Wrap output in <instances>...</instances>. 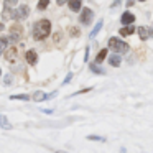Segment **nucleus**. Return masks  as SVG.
<instances>
[{
    "label": "nucleus",
    "instance_id": "obj_1",
    "mask_svg": "<svg viewBox=\"0 0 153 153\" xmlns=\"http://www.w3.org/2000/svg\"><path fill=\"white\" fill-rule=\"evenodd\" d=\"M51 33V22L50 20H38L33 25V38L36 41H43Z\"/></svg>",
    "mask_w": 153,
    "mask_h": 153
},
{
    "label": "nucleus",
    "instance_id": "obj_2",
    "mask_svg": "<svg viewBox=\"0 0 153 153\" xmlns=\"http://www.w3.org/2000/svg\"><path fill=\"white\" fill-rule=\"evenodd\" d=\"M109 48L117 54H123V53H127V51L130 50L128 43H125L123 40H119L117 36H112L109 40Z\"/></svg>",
    "mask_w": 153,
    "mask_h": 153
},
{
    "label": "nucleus",
    "instance_id": "obj_3",
    "mask_svg": "<svg viewBox=\"0 0 153 153\" xmlns=\"http://www.w3.org/2000/svg\"><path fill=\"white\" fill-rule=\"evenodd\" d=\"M92 17H94V13H92L91 8H82V10H81V15H79V22L82 25H89L91 22H92Z\"/></svg>",
    "mask_w": 153,
    "mask_h": 153
},
{
    "label": "nucleus",
    "instance_id": "obj_4",
    "mask_svg": "<svg viewBox=\"0 0 153 153\" xmlns=\"http://www.w3.org/2000/svg\"><path fill=\"white\" fill-rule=\"evenodd\" d=\"M22 35H23V28H22L20 25H13V27L10 28V40L13 41V43L20 41Z\"/></svg>",
    "mask_w": 153,
    "mask_h": 153
},
{
    "label": "nucleus",
    "instance_id": "obj_5",
    "mask_svg": "<svg viewBox=\"0 0 153 153\" xmlns=\"http://www.w3.org/2000/svg\"><path fill=\"white\" fill-rule=\"evenodd\" d=\"M28 15H30V7H28V5H20V7L15 10V18H17V20H25Z\"/></svg>",
    "mask_w": 153,
    "mask_h": 153
},
{
    "label": "nucleus",
    "instance_id": "obj_6",
    "mask_svg": "<svg viewBox=\"0 0 153 153\" xmlns=\"http://www.w3.org/2000/svg\"><path fill=\"white\" fill-rule=\"evenodd\" d=\"M137 31H138V36H140V40H148V38H152L153 36V31H152V28H148V27H138L137 28Z\"/></svg>",
    "mask_w": 153,
    "mask_h": 153
},
{
    "label": "nucleus",
    "instance_id": "obj_7",
    "mask_svg": "<svg viewBox=\"0 0 153 153\" xmlns=\"http://www.w3.org/2000/svg\"><path fill=\"white\" fill-rule=\"evenodd\" d=\"M25 59H27V63L30 64V66H35L38 61V56H36V51L35 50H28L27 54H25Z\"/></svg>",
    "mask_w": 153,
    "mask_h": 153
},
{
    "label": "nucleus",
    "instance_id": "obj_8",
    "mask_svg": "<svg viewBox=\"0 0 153 153\" xmlns=\"http://www.w3.org/2000/svg\"><path fill=\"white\" fill-rule=\"evenodd\" d=\"M135 31H137V28L133 27V23H132V25H123L119 30V33L122 35V36H128V35H133Z\"/></svg>",
    "mask_w": 153,
    "mask_h": 153
},
{
    "label": "nucleus",
    "instance_id": "obj_9",
    "mask_svg": "<svg viewBox=\"0 0 153 153\" xmlns=\"http://www.w3.org/2000/svg\"><path fill=\"white\" fill-rule=\"evenodd\" d=\"M120 22H122V25H132L133 22H135V17H133V13H130V12H125V13L120 17Z\"/></svg>",
    "mask_w": 153,
    "mask_h": 153
},
{
    "label": "nucleus",
    "instance_id": "obj_10",
    "mask_svg": "<svg viewBox=\"0 0 153 153\" xmlns=\"http://www.w3.org/2000/svg\"><path fill=\"white\" fill-rule=\"evenodd\" d=\"M120 63H122V58H120V54L114 53L112 56H109V64H110V66L119 68V66H120Z\"/></svg>",
    "mask_w": 153,
    "mask_h": 153
},
{
    "label": "nucleus",
    "instance_id": "obj_11",
    "mask_svg": "<svg viewBox=\"0 0 153 153\" xmlns=\"http://www.w3.org/2000/svg\"><path fill=\"white\" fill-rule=\"evenodd\" d=\"M31 99L35 100V102H43V100H48V94L41 92V91H36V92L33 94V97Z\"/></svg>",
    "mask_w": 153,
    "mask_h": 153
},
{
    "label": "nucleus",
    "instance_id": "obj_12",
    "mask_svg": "<svg viewBox=\"0 0 153 153\" xmlns=\"http://www.w3.org/2000/svg\"><path fill=\"white\" fill-rule=\"evenodd\" d=\"M0 127L4 130H12V123L8 122V119L4 115V114H0Z\"/></svg>",
    "mask_w": 153,
    "mask_h": 153
},
{
    "label": "nucleus",
    "instance_id": "obj_13",
    "mask_svg": "<svg viewBox=\"0 0 153 153\" xmlns=\"http://www.w3.org/2000/svg\"><path fill=\"white\" fill-rule=\"evenodd\" d=\"M2 18H4V20H12V18H15V10L13 8H4Z\"/></svg>",
    "mask_w": 153,
    "mask_h": 153
},
{
    "label": "nucleus",
    "instance_id": "obj_14",
    "mask_svg": "<svg viewBox=\"0 0 153 153\" xmlns=\"http://www.w3.org/2000/svg\"><path fill=\"white\" fill-rule=\"evenodd\" d=\"M68 5L73 12H79L81 8V0H68Z\"/></svg>",
    "mask_w": 153,
    "mask_h": 153
},
{
    "label": "nucleus",
    "instance_id": "obj_15",
    "mask_svg": "<svg viewBox=\"0 0 153 153\" xmlns=\"http://www.w3.org/2000/svg\"><path fill=\"white\" fill-rule=\"evenodd\" d=\"M100 28H102V20H99V22H97V23H96V27H94V30L89 33V38H91V40L97 36V33L100 31Z\"/></svg>",
    "mask_w": 153,
    "mask_h": 153
},
{
    "label": "nucleus",
    "instance_id": "obj_16",
    "mask_svg": "<svg viewBox=\"0 0 153 153\" xmlns=\"http://www.w3.org/2000/svg\"><path fill=\"white\" fill-rule=\"evenodd\" d=\"M91 71L96 73V74H104V71H102V68L99 66V63H91Z\"/></svg>",
    "mask_w": 153,
    "mask_h": 153
},
{
    "label": "nucleus",
    "instance_id": "obj_17",
    "mask_svg": "<svg viewBox=\"0 0 153 153\" xmlns=\"http://www.w3.org/2000/svg\"><path fill=\"white\" fill-rule=\"evenodd\" d=\"M105 56H107V50H100L99 54H97V58H96V63H102V61L105 59Z\"/></svg>",
    "mask_w": 153,
    "mask_h": 153
},
{
    "label": "nucleus",
    "instance_id": "obj_18",
    "mask_svg": "<svg viewBox=\"0 0 153 153\" xmlns=\"http://www.w3.org/2000/svg\"><path fill=\"white\" fill-rule=\"evenodd\" d=\"M12 100H28L30 99V96H27V94H17V96H10Z\"/></svg>",
    "mask_w": 153,
    "mask_h": 153
},
{
    "label": "nucleus",
    "instance_id": "obj_19",
    "mask_svg": "<svg viewBox=\"0 0 153 153\" xmlns=\"http://www.w3.org/2000/svg\"><path fill=\"white\" fill-rule=\"evenodd\" d=\"M18 4V0H4V8H13L15 5Z\"/></svg>",
    "mask_w": 153,
    "mask_h": 153
},
{
    "label": "nucleus",
    "instance_id": "obj_20",
    "mask_svg": "<svg viewBox=\"0 0 153 153\" xmlns=\"http://www.w3.org/2000/svg\"><path fill=\"white\" fill-rule=\"evenodd\" d=\"M7 40H5V38H0V56H2V54L5 53V50H7Z\"/></svg>",
    "mask_w": 153,
    "mask_h": 153
},
{
    "label": "nucleus",
    "instance_id": "obj_21",
    "mask_svg": "<svg viewBox=\"0 0 153 153\" xmlns=\"http://www.w3.org/2000/svg\"><path fill=\"white\" fill-rule=\"evenodd\" d=\"M48 4H50V0H40L38 5H36V8H38V10H45V8L48 7Z\"/></svg>",
    "mask_w": 153,
    "mask_h": 153
},
{
    "label": "nucleus",
    "instance_id": "obj_22",
    "mask_svg": "<svg viewBox=\"0 0 153 153\" xmlns=\"http://www.w3.org/2000/svg\"><path fill=\"white\" fill-rule=\"evenodd\" d=\"M87 140H97V142H105V138H102V137H97V135H87Z\"/></svg>",
    "mask_w": 153,
    "mask_h": 153
},
{
    "label": "nucleus",
    "instance_id": "obj_23",
    "mask_svg": "<svg viewBox=\"0 0 153 153\" xmlns=\"http://www.w3.org/2000/svg\"><path fill=\"white\" fill-rule=\"evenodd\" d=\"M4 84H5V86H10V84H12V76H5Z\"/></svg>",
    "mask_w": 153,
    "mask_h": 153
},
{
    "label": "nucleus",
    "instance_id": "obj_24",
    "mask_svg": "<svg viewBox=\"0 0 153 153\" xmlns=\"http://www.w3.org/2000/svg\"><path fill=\"white\" fill-rule=\"evenodd\" d=\"M71 79H73V73H69L66 77H64V82H63V84H69V81H71Z\"/></svg>",
    "mask_w": 153,
    "mask_h": 153
},
{
    "label": "nucleus",
    "instance_id": "obj_25",
    "mask_svg": "<svg viewBox=\"0 0 153 153\" xmlns=\"http://www.w3.org/2000/svg\"><path fill=\"white\" fill-rule=\"evenodd\" d=\"M13 56H15V50H10L8 51V59H12Z\"/></svg>",
    "mask_w": 153,
    "mask_h": 153
},
{
    "label": "nucleus",
    "instance_id": "obj_26",
    "mask_svg": "<svg viewBox=\"0 0 153 153\" xmlns=\"http://www.w3.org/2000/svg\"><path fill=\"white\" fill-rule=\"evenodd\" d=\"M71 35H73V36H77V28H71Z\"/></svg>",
    "mask_w": 153,
    "mask_h": 153
},
{
    "label": "nucleus",
    "instance_id": "obj_27",
    "mask_svg": "<svg viewBox=\"0 0 153 153\" xmlns=\"http://www.w3.org/2000/svg\"><path fill=\"white\" fill-rule=\"evenodd\" d=\"M56 4L58 5H64V4H66V0H56Z\"/></svg>",
    "mask_w": 153,
    "mask_h": 153
},
{
    "label": "nucleus",
    "instance_id": "obj_28",
    "mask_svg": "<svg viewBox=\"0 0 153 153\" xmlns=\"http://www.w3.org/2000/svg\"><path fill=\"white\" fill-rule=\"evenodd\" d=\"M127 7H132V5H133V0H127Z\"/></svg>",
    "mask_w": 153,
    "mask_h": 153
},
{
    "label": "nucleus",
    "instance_id": "obj_29",
    "mask_svg": "<svg viewBox=\"0 0 153 153\" xmlns=\"http://www.w3.org/2000/svg\"><path fill=\"white\" fill-rule=\"evenodd\" d=\"M89 59V48H86V61Z\"/></svg>",
    "mask_w": 153,
    "mask_h": 153
},
{
    "label": "nucleus",
    "instance_id": "obj_30",
    "mask_svg": "<svg viewBox=\"0 0 153 153\" xmlns=\"http://www.w3.org/2000/svg\"><path fill=\"white\" fill-rule=\"evenodd\" d=\"M4 30V23H0V31Z\"/></svg>",
    "mask_w": 153,
    "mask_h": 153
},
{
    "label": "nucleus",
    "instance_id": "obj_31",
    "mask_svg": "<svg viewBox=\"0 0 153 153\" xmlns=\"http://www.w3.org/2000/svg\"><path fill=\"white\" fill-rule=\"evenodd\" d=\"M54 153H64V152H61V150H56V152H54Z\"/></svg>",
    "mask_w": 153,
    "mask_h": 153
},
{
    "label": "nucleus",
    "instance_id": "obj_32",
    "mask_svg": "<svg viewBox=\"0 0 153 153\" xmlns=\"http://www.w3.org/2000/svg\"><path fill=\"white\" fill-rule=\"evenodd\" d=\"M140 2H145V0H140Z\"/></svg>",
    "mask_w": 153,
    "mask_h": 153
},
{
    "label": "nucleus",
    "instance_id": "obj_33",
    "mask_svg": "<svg viewBox=\"0 0 153 153\" xmlns=\"http://www.w3.org/2000/svg\"><path fill=\"white\" fill-rule=\"evenodd\" d=\"M0 74H2V71H0Z\"/></svg>",
    "mask_w": 153,
    "mask_h": 153
}]
</instances>
